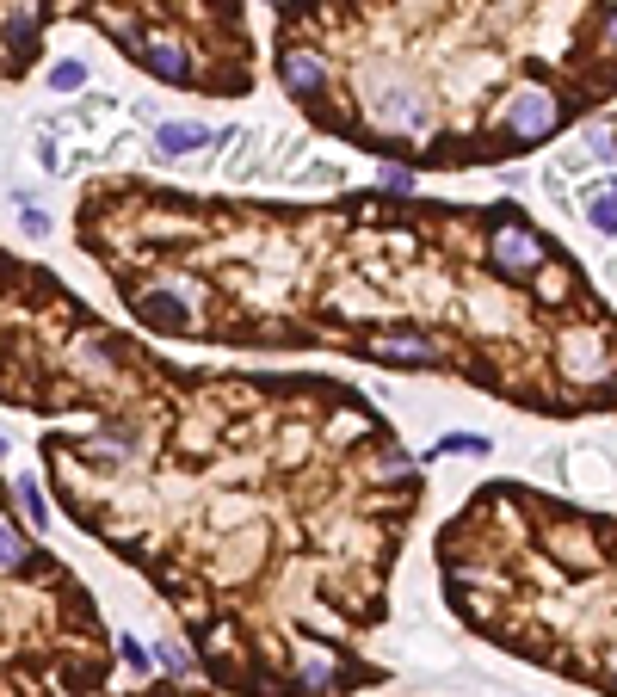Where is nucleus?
<instances>
[{
    "label": "nucleus",
    "mask_w": 617,
    "mask_h": 697,
    "mask_svg": "<svg viewBox=\"0 0 617 697\" xmlns=\"http://www.w3.org/2000/svg\"><path fill=\"white\" fill-rule=\"evenodd\" d=\"M611 691H617V654H611Z\"/></svg>",
    "instance_id": "aec40b11"
},
{
    "label": "nucleus",
    "mask_w": 617,
    "mask_h": 697,
    "mask_svg": "<svg viewBox=\"0 0 617 697\" xmlns=\"http://www.w3.org/2000/svg\"><path fill=\"white\" fill-rule=\"evenodd\" d=\"M365 118L377 124V130H389V136H420V130H432V99L414 87V81H395V75H377V81H365Z\"/></svg>",
    "instance_id": "f257e3e1"
},
{
    "label": "nucleus",
    "mask_w": 617,
    "mask_h": 697,
    "mask_svg": "<svg viewBox=\"0 0 617 697\" xmlns=\"http://www.w3.org/2000/svg\"><path fill=\"white\" fill-rule=\"evenodd\" d=\"M599 38H605V50L617 56V0H605V19H599Z\"/></svg>",
    "instance_id": "f3484780"
},
{
    "label": "nucleus",
    "mask_w": 617,
    "mask_h": 697,
    "mask_svg": "<svg viewBox=\"0 0 617 697\" xmlns=\"http://www.w3.org/2000/svg\"><path fill=\"white\" fill-rule=\"evenodd\" d=\"M365 352L383 358V364H402V371H439V364H445V352L432 346L426 334H377Z\"/></svg>",
    "instance_id": "39448f33"
},
{
    "label": "nucleus",
    "mask_w": 617,
    "mask_h": 697,
    "mask_svg": "<svg viewBox=\"0 0 617 697\" xmlns=\"http://www.w3.org/2000/svg\"><path fill=\"white\" fill-rule=\"evenodd\" d=\"M334 685H340V660H334V648L309 642L303 660H297V691H334Z\"/></svg>",
    "instance_id": "0eeeda50"
},
{
    "label": "nucleus",
    "mask_w": 617,
    "mask_h": 697,
    "mask_svg": "<svg viewBox=\"0 0 617 697\" xmlns=\"http://www.w3.org/2000/svg\"><path fill=\"white\" fill-rule=\"evenodd\" d=\"M278 81H284L290 99L315 105L321 93H328V62H321V50H309V44H284L278 50Z\"/></svg>",
    "instance_id": "20e7f679"
},
{
    "label": "nucleus",
    "mask_w": 617,
    "mask_h": 697,
    "mask_svg": "<svg viewBox=\"0 0 617 697\" xmlns=\"http://www.w3.org/2000/svg\"><path fill=\"white\" fill-rule=\"evenodd\" d=\"M0 457H7V438H0Z\"/></svg>",
    "instance_id": "412c9836"
},
{
    "label": "nucleus",
    "mask_w": 617,
    "mask_h": 697,
    "mask_svg": "<svg viewBox=\"0 0 617 697\" xmlns=\"http://www.w3.org/2000/svg\"><path fill=\"white\" fill-rule=\"evenodd\" d=\"M488 260L500 278H531L550 266V241H543L531 223H519V216H500L494 235H488Z\"/></svg>",
    "instance_id": "f03ea898"
},
{
    "label": "nucleus",
    "mask_w": 617,
    "mask_h": 697,
    "mask_svg": "<svg viewBox=\"0 0 617 697\" xmlns=\"http://www.w3.org/2000/svg\"><path fill=\"white\" fill-rule=\"evenodd\" d=\"M383 186H389V192H408V186H414V173H402V167H389V173H383Z\"/></svg>",
    "instance_id": "6ab92c4d"
},
{
    "label": "nucleus",
    "mask_w": 617,
    "mask_h": 697,
    "mask_svg": "<svg viewBox=\"0 0 617 697\" xmlns=\"http://www.w3.org/2000/svg\"><path fill=\"white\" fill-rule=\"evenodd\" d=\"M25 562H31V543H25L7 519H0V574H19Z\"/></svg>",
    "instance_id": "9d476101"
},
{
    "label": "nucleus",
    "mask_w": 617,
    "mask_h": 697,
    "mask_svg": "<svg viewBox=\"0 0 617 697\" xmlns=\"http://www.w3.org/2000/svg\"><path fill=\"white\" fill-rule=\"evenodd\" d=\"M19 500H25V512H31V525H50V506H44V494H38V482H25V475H19Z\"/></svg>",
    "instance_id": "2eb2a0df"
},
{
    "label": "nucleus",
    "mask_w": 617,
    "mask_h": 697,
    "mask_svg": "<svg viewBox=\"0 0 617 697\" xmlns=\"http://www.w3.org/2000/svg\"><path fill=\"white\" fill-rule=\"evenodd\" d=\"M439 451H445V457H488L494 445H488V432H445Z\"/></svg>",
    "instance_id": "9b49d317"
},
{
    "label": "nucleus",
    "mask_w": 617,
    "mask_h": 697,
    "mask_svg": "<svg viewBox=\"0 0 617 697\" xmlns=\"http://www.w3.org/2000/svg\"><path fill=\"white\" fill-rule=\"evenodd\" d=\"M31 31H38V0H13V13H7V38H13V44H31Z\"/></svg>",
    "instance_id": "f8f14e48"
},
{
    "label": "nucleus",
    "mask_w": 617,
    "mask_h": 697,
    "mask_svg": "<svg viewBox=\"0 0 617 697\" xmlns=\"http://www.w3.org/2000/svg\"><path fill=\"white\" fill-rule=\"evenodd\" d=\"M562 124V99L550 93V87H519L513 99H506V142H543Z\"/></svg>",
    "instance_id": "7ed1b4c3"
},
{
    "label": "nucleus",
    "mask_w": 617,
    "mask_h": 697,
    "mask_svg": "<svg viewBox=\"0 0 617 697\" xmlns=\"http://www.w3.org/2000/svg\"><path fill=\"white\" fill-rule=\"evenodd\" d=\"M136 62L149 68V75H161V81H192V75H198V68H192V50L173 44V38H142Z\"/></svg>",
    "instance_id": "423d86ee"
},
{
    "label": "nucleus",
    "mask_w": 617,
    "mask_h": 697,
    "mask_svg": "<svg viewBox=\"0 0 617 697\" xmlns=\"http://www.w3.org/2000/svg\"><path fill=\"white\" fill-rule=\"evenodd\" d=\"M562 364H568V377H605L611 371V352H605V340H574V352H562Z\"/></svg>",
    "instance_id": "6e6552de"
},
{
    "label": "nucleus",
    "mask_w": 617,
    "mask_h": 697,
    "mask_svg": "<svg viewBox=\"0 0 617 697\" xmlns=\"http://www.w3.org/2000/svg\"><path fill=\"white\" fill-rule=\"evenodd\" d=\"M19 223H25V235H50V216L44 210H19Z\"/></svg>",
    "instance_id": "a211bd4d"
},
{
    "label": "nucleus",
    "mask_w": 617,
    "mask_h": 697,
    "mask_svg": "<svg viewBox=\"0 0 617 697\" xmlns=\"http://www.w3.org/2000/svg\"><path fill=\"white\" fill-rule=\"evenodd\" d=\"M50 87H56V93H81V87H87V62H56V68H50Z\"/></svg>",
    "instance_id": "4468645a"
},
{
    "label": "nucleus",
    "mask_w": 617,
    "mask_h": 697,
    "mask_svg": "<svg viewBox=\"0 0 617 697\" xmlns=\"http://www.w3.org/2000/svg\"><path fill=\"white\" fill-rule=\"evenodd\" d=\"M155 660H161L167 673H192V654H186V648H173V642H161V648H155Z\"/></svg>",
    "instance_id": "dca6fc26"
},
{
    "label": "nucleus",
    "mask_w": 617,
    "mask_h": 697,
    "mask_svg": "<svg viewBox=\"0 0 617 697\" xmlns=\"http://www.w3.org/2000/svg\"><path fill=\"white\" fill-rule=\"evenodd\" d=\"M204 142H210V130H204V124H186V118L155 130V149H161V155H192V149H204Z\"/></svg>",
    "instance_id": "1a4fd4ad"
},
{
    "label": "nucleus",
    "mask_w": 617,
    "mask_h": 697,
    "mask_svg": "<svg viewBox=\"0 0 617 697\" xmlns=\"http://www.w3.org/2000/svg\"><path fill=\"white\" fill-rule=\"evenodd\" d=\"M587 223H593L599 235H617V192H593V198H587Z\"/></svg>",
    "instance_id": "ddd939ff"
}]
</instances>
